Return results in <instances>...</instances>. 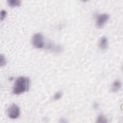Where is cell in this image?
<instances>
[{
	"instance_id": "cell-1",
	"label": "cell",
	"mask_w": 123,
	"mask_h": 123,
	"mask_svg": "<svg viewBox=\"0 0 123 123\" xmlns=\"http://www.w3.org/2000/svg\"><path fill=\"white\" fill-rule=\"evenodd\" d=\"M30 80L28 77L20 76L14 82L13 87V93L15 95L22 94L28 90L29 87Z\"/></svg>"
},
{
	"instance_id": "cell-2",
	"label": "cell",
	"mask_w": 123,
	"mask_h": 123,
	"mask_svg": "<svg viewBox=\"0 0 123 123\" xmlns=\"http://www.w3.org/2000/svg\"><path fill=\"white\" fill-rule=\"evenodd\" d=\"M33 45L36 48L41 49L45 45L43 35L40 33L35 34L32 38Z\"/></svg>"
},
{
	"instance_id": "cell-3",
	"label": "cell",
	"mask_w": 123,
	"mask_h": 123,
	"mask_svg": "<svg viewBox=\"0 0 123 123\" xmlns=\"http://www.w3.org/2000/svg\"><path fill=\"white\" fill-rule=\"evenodd\" d=\"M20 114V110L19 107L15 104L12 105L8 110V116L12 119H15L19 117Z\"/></svg>"
},
{
	"instance_id": "cell-4",
	"label": "cell",
	"mask_w": 123,
	"mask_h": 123,
	"mask_svg": "<svg viewBox=\"0 0 123 123\" xmlns=\"http://www.w3.org/2000/svg\"><path fill=\"white\" fill-rule=\"evenodd\" d=\"M109 19V15L107 13L98 14L96 17V25L100 28L103 27Z\"/></svg>"
},
{
	"instance_id": "cell-5",
	"label": "cell",
	"mask_w": 123,
	"mask_h": 123,
	"mask_svg": "<svg viewBox=\"0 0 123 123\" xmlns=\"http://www.w3.org/2000/svg\"><path fill=\"white\" fill-rule=\"evenodd\" d=\"M47 49L51 50L57 53H60L63 50L62 47L59 45L53 44L52 43H49L47 46Z\"/></svg>"
},
{
	"instance_id": "cell-6",
	"label": "cell",
	"mask_w": 123,
	"mask_h": 123,
	"mask_svg": "<svg viewBox=\"0 0 123 123\" xmlns=\"http://www.w3.org/2000/svg\"><path fill=\"white\" fill-rule=\"evenodd\" d=\"M98 46L102 50L106 49L108 47V40L107 38L103 36L101 37L98 43Z\"/></svg>"
},
{
	"instance_id": "cell-7",
	"label": "cell",
	"mask_w": 123,
	"mask_h": 123,
	"mask_svg": "<svg viewBox=\"0 0 123 123\" xmlns=\"http://www.w3.org/2000/svg\"><path fill=\"white\" fill-rule=\"evenodd\" d=\"M122 87V83L119 80H115L112 84L111 86V91L113 92H118Z\"/></svg>"
},
{
	"instance_id": "cell-8",
	"label": "cell",
	"mask_w": 123,
	"mask_h": 123,
	"mask_svg": "<svg viewBox=\"0 0 123 123\" xmlns=\"http://www.w3.org/2000/svg\"><path fill=\"white\" fill-rule=\"evenodd\" d=\"M9 5L11 7L19 6L21 4V1L18 0H9L8 1Z\"/></svg>"
},
{
	"instance_id": "cell-9",
	"label": "cell",
	"mask_w": 123,
	"mask_h": 123,
	"mask_svg": "<svg viewBox=\"0 0 123 123\" xmlns=\"http://www.w3.org/2000/svg\"><path fill=\"white\" fill-rule=\"evenodd\" d=\"M107 122L106 119L103 115H99L97 118V123H106Z\"/></svg>"
},
{
	"instance_id": "cell-10",
	"label": "cell",
	"mask_w": 123,
	"mask_h": 123,
	"mask_svg": "<svg viewBox=\"0 0 123 123\" xmlns=\"http://www.w3.org/2000/svg\"><path fill=\"white\" fill-rule=\"evenodd\" d=\"M62 96V91H58L55 94L53 97V99L55 100L60 99Z\"/></svg>"
},
{
	"instance_id": "cell-11",
	"label": "cell",
	"mask_w": 123,
	"mask_h": 123,
	"mask_svg": "<svg viewBox=\"0 0 123 123\" xmlns=\"http://www.w3.org/2000/svg\"><path fill=\"white\" fill-rule=\"evenodd\" d=\"M6 64V60L4 56L2 54H0V65L1 66H4Z\"/></svg>"
},
{
	"instance_id": "cell-12",
	"label": "cell",
	"mask_w": 123,
	"mask_h": 123,
	"mask_svg": "<svg viewBox=\"0 0 123 123\" xmlns=\"http://www.w3.org/2000/svg\"><path fill=\"white\" fill-rule=\"evenodd\" d=\"M7 14V12L5 10H2L0 12V19L3 20L5 18Z\"/></svg>"
}]
</instances>
